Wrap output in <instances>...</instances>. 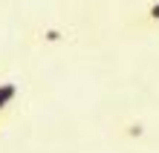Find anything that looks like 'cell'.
<instances>
[{"mask_svg":"<svg viewBox=\"0 0 159 153\" xmlns=\"http://www.w3.org/2000/svg\"><path fill=\"white\" fill-rule=\"evenodd\" d=\"M17 95H20V87H17L15 81H0V116H3L6 110H12Z\"/></svg>","mask_w":159,"mask_h":153,"instance_id":"obj_1","label":"cell"},{"mask_svg":"<svg viewBox=\"0 0 159 153\" xmlns=\"http://www.w3.org/2000/svg\"><path fill=\"white\" fill-rule=\"evenodd\" d=\"M148 20H151V23H159V0H153V3L151 6H148Z\"/></svg>","mask_w":159,"mask_h":153,"instance_id":"obj_2","label":"cell"}]
</instances>
